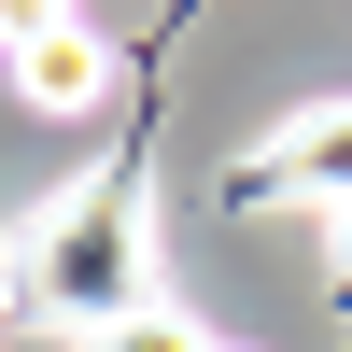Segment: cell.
Segmentation results:
<instances>
[{"instance_id": "obj_7", "label": "cell", "mask_w": 352, "mask_h": 352, "mask_svg": "<svg viewBox=\"0 0 352 352\" xmlns=\"http://www.w3.org/2000/svg\"><path fill=\"white\" fill-rule=\"evenodd\" d=\"M212 352H226V338H212Z\"/></svg>"}, {"instance_id": "obj_4", "label": "cell", "mask_w": 352, "mask_h": 352, "mask_svg": "<svg viewBox=\"0 0 352 352\" xmlns=\"http://www.w3.org/2000/svg\"><path fill=\"white\" fill-rule=\"evenodd\" d=\"M71 352H212V324H197V310H169V296H141V310H113V324L71 338Z\"/></svg>"}, {"instance_id": "obj_2", "label": "cell", "mask_w": 352, "mask_h": 352, "mask_svg": "<svg viewBox=\"0 0 352 352\" xmlns=\"http://www.w3.org/2000/svg\"><path fill=\"white\" fill-rule=\"evenodd\" d=\"M240 197H324V212H338V197H352V99L338 113H296L282 141H254V155H240Z\"/></svg>"}, {"instance_id": "obj_1", "label": "cell", "mask_w": 352, "mask_h": 352, "mask_svg": "<svg viewBox=\"0 0 352 352\" xmlns=\"http://www.w3.org/2000/svg\"><path fill=\"white\" fill-rule=\"evenodd\" d=\"M141 296H155V226H141V197L127 184H71L43 212V240H28V310L71 324V338H99L113 310H141Z\"/></svg>"}, {"instance_id": "obj_5", "label": "cell", "mask_w": 352, "mask_h": 352, "mask_svg": "<svg viewBox=\"0 0 352 352\" xmlns=\"http://www.w3.org/2000/svg\"><path fill=\"white\" fill-rule=\"evenodd\" d=\"M71 28V0H0V56H28V43H56Z\"/></svg>"}, {"instance_id": "obj_3", "label": "cell", "mask_w": 352, "mask_h": 352, "mask_svg": "<svg viewBox=\"0 0 352 352\" xmlns=\"http://www.w3.org/2000/svg\"><path fill=\"white\" fill-rule=\"evenodd\" d=\"M14 99H28V113H99V99H113V43L71 14L56 43H28V56H14Z\"/></svg>"}, {"instance_id": "obj_6", "label": "cell", "mask_w": 352, "mask_h": 352, "mask_svg": "<svg viewBox=\"0 0 352 352\" xmlns=\"http://www.w3.org/2000/svg\"><path fill=\"white\" fill-rule=\"evenodd\" d=\"M338 268H352V197H338Z\"/></svg>"}]
</instances>
